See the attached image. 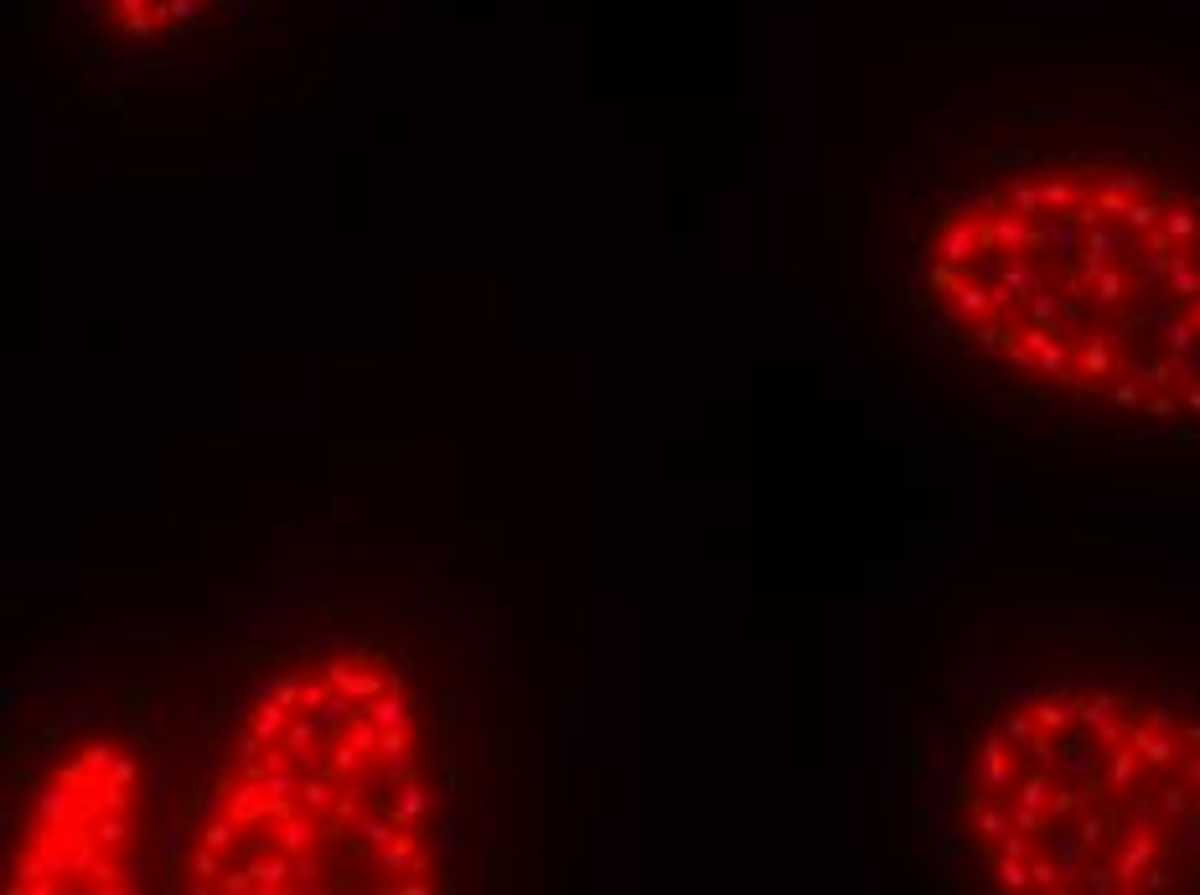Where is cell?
Segmentation results:
<instances>
[{
  "mask_svg": "<svg viewBox=\"0 0 1200 895\" xmlns=\"http://www.w3.org/2000/svg\"><path fill=\"white\" fill-rule=\"evenodd\" d=\"M425 689L388 642L280 663L238 704L176 833L182 890H435L456 766Z\"/></svg>",
  "mask_w": 1200,
  "mask_h": 895,
  "instance_id": "obj_1",
  "label": "cell"
},
{
  "mask_svg": "<svg viewBox=\"0 0 1200 895\" xmlns=\"http://www.w3.org/2000/svg\"><path fill=\"white\" fill-rule=\"evenodd\" d=\"M156 777L119 725H73L21 777L6 890H130L156 839Z\"/></svg>",
  "mask_w": 1200,
  "mask_h": 895,
  "instance_id": "obj_2",
  "label": "cell"
},
{
  "mask_svg": "<svg viewBox=\"0 0 1200 895\" xmlns=\"http://www.w3.org/2000/svg\"><path fill=\"white\" fill-rule=\"evenodd\" d=\"M275 6L280 0H68L78 42L130 68H182L244 37Z\"/></svg>",
  "mask_w": 1200,
  "mask_h": 895,
  "instance_id": "obj_3",
  "label": "cell"
},
{
  "mask_svg": "<svg viewBox=\"0 0 1200 895\" xmlns=\"http://www.w3.org/2000/svg\"><path fill=\"white\" fill-rule=\"evenodd\" d=\"M1180 740H1185L1190 756H1200V720H1185V725H1180Z\"/></svg>",
  "mask_w": 1200,
  "mask_h": 895,
  "instance_id": "obj_4",
  "label": "cell"
},
{
  "mask_svg": "<svg viewBox=\"0 0 1200 895\" xmlns=\"http://www.w3.org/2000/svg\"><path fill=\"white\" fill-rule=\"evenodd\" d=\"M1180 399H1185V414H1200V383H1190Z\"/></svg>",
  "mask_w": 1200,
  "mask_h": 895,
  "instance_id": "obj_5",
  "label": "cell"
},
{
  "mask_svg": "<svg viewBox=\"0 0 1200 895\" xmlns=\"http://www.w3.org/2000/svg\"><path fill=\"white\" fill-rule=\"evenodd\" d=\"M1185 777H1190V787L1200 792V756H1185Z\"/></svg>",
  "mask_w": 1200,
  "mask_h": 895,
  "instance_id": "obj_6",
  "label": "cell"
},
{
  "mask_svg": "<svg viewBox=\"0 0 1200 895\" xmlns=\"http://www.w3.org/2000/svg\"><path fill=\"white\" fill-rule=\"evenodd\" d=\"M1195 259H1200V254H1195Z\"/></svg>",
  "mask_w": 1200,
  "mask_h": 895,
  "instance_id": "obj_7",
  "label": "cell"
}]
</instances>
